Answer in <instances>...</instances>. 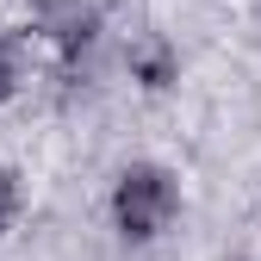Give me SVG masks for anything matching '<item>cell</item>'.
Wrapping results in <instances>:
<instances>
[{
  "label": "cell",
  "instance_id": "6da1fadb",
  "mask_svg": "<svg viewBox=\"0 0 261 261\" xmlns=\"http://www.w3.org/2000/svg\"><path fill=\"white\" fill-rule=\"evenodd\" d=\"M174 212H180V193H174V180L162 174V168L137 162V168H124V174H118L112 218H118V230H124L130 243H149V237H162Z\"/></svg>",
  "mask_w": 261,
  "mask_h": 261
},
{
  "label": "cell",
  "instance_id": "7a4b0ae2",
  "mask_svg": "<svg viewBox=\"0 0 261 261\" xmlns=\"http://www.w3.org/2000/svg\"><path fill=\"white\" fill-rule=\"evenodd\" d=\"M100 7L106 0H38V19H44V31L56 44H87L93 31H100Z\"/></svg>",
  "mask_w": 261,
  "mask_h": 261
},
{
  "label": "cell",
  "instance_id": "3957f363",
  "mask_svg": "<svg viewBox=\"0 0 261 261\" xmlns=\"http://www.w3.org/2000/svg\"><path fill=\"white\" fill-rule=\"evenodd\" d=\"M13 205H19V187H13V168L0 162V230H7V218H13Z\"/></svg>",
  "mask_w": 261,
  "mask_h": 261
},
{
  "label": "cell",
  "instance_id": "277c9868",
  "mask_svg": "<svg viewBox=\"0 0 261 261\" xmlns=\"http://www.w3.org/2000/svg\"><path fill=\"white\" fill-rule=\"evenodd\" d=\"M13 81H19V56H13V44L0 38V100L13 93Z\"/></svg>",
  "mask_w": 261,
  "mask_h": 261
}]
</instances>
